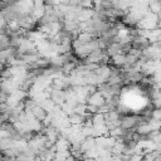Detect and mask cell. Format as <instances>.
Segmentation results:
<instances>
[{
	"mask_svg": "<svg viewBox=\"0 0 161 161\" xmlns=\"http://www.w3.org/2000/svg\"><path fill=\"white\" fill-rule=\"evenodd\" d=\"M86 106H87V103H80V102H78L77 106L73 108V111H74L75 113H79V115H85V113H86Z\"/></svg>",
	"mask_w": 161,
	"mask_h": 161,
	"instance_id": "6",
	"label": "cell"
},
{
	"mask_svg": "<svg viewBox=\"0 0 161 161\" xmlns=\"http://www.w3.org/2000/svg\"><path fill=\"white\" fill-rule=\"evenodd\" d=\"M67 120L70 125H80L83 123L85 121V115H79V113H75V112H72L70 115L67 116Z\"/></svg>",
	"mask_w": 161,
	"mask_h": 161,
	"instance_id": "4",
	"label": "cell"
},
{
	"mask_svg": "<svg viewBox=\"0 0 161 161\" xmlns=\"http://www.w3.org/2000/svg\"><path fill=\"white\" fill-rule=\"evenodd\" d=\"M121 127L123 130L136 128V116H122V118H121Z\"/></svg>",
	"mask_w": 161,
	"mask_h": 161,
	"instance_id": "2",
	"label": "cell"
},
{
	"mask_svg": "<svg viewBox=\"0 0 161 161\" xmlns=\"http://www.w3.org/2000/svg\"><path fill=\"white\" fill-rule=\"evenodd\" d=\"M32 115H33V117L35 118V120H38V121H43L44 118H45V116H47V111L42 107V106H39V105H37V106H34L33 108H32Z\"/></svg>",
	"mask_w": 161,
	"mask_h": 161,
	"instance_id": "3",
	"label": "cell"
},
{
	"mask_svg": "<svg viewBox=\"0 0 161 161\" xmlns=\"http://www.w3.org/2000/svg\"><path fill=\"white\" fill-rule=\"evenodd\" d=\"M86 101H87V103H90V105H95V106H97V107L100 108L101 106H103V105H105V101H106V98L103 97V95H102L101 92L96 91L95 93H92V95H88Z\"/></svg>",
	"mask_w": 161,
	"mask_h": 161,
	"instance_id": "1",
	"label": "cell"
},
{
	"mask_svg": "<svg viewBox=\"0 0 161 161\" xmlns=\"http://www.w3.org/2000/svg\"><path fill=\"white\" fill-rule=\"evenodd\" d=\"M92 122H93V126H97V125H102L105 123V115L101 113V112H96L92 115Z\"/></svg>",
	"mask_w": 161,
	"mask_h": 161,
	"instance_id": "5",
	"label": "cell"
},
{
	"mask_svg": "<svg viewBox=\"0 0 161 161\" xmlns=\"http://www.w3.org/2000/svg\"><path fill=\"white\" fill-rule=\"evenodd\" d=\"M151 118L157 120V121H160V120H161V111H160V108H153V110H152Z\"/></svg>",
	"mask_w": 161,
	"mask_h": 161,
	"instance_id": "7",
	"label": "cell"
}]
</instances>
